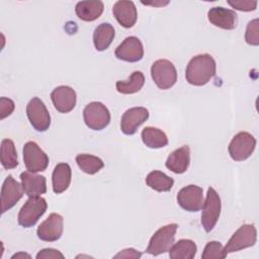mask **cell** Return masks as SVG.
I'll return each mask as SVG.
<instances>
[{"label":"cell","instance_id":"cell-1","mask_svg":"<svg viewBox=\"0 0 259 259\" xmlns=\"http://www.w3.org/2000/svg\"><path fill=\"white\" fill-rule=\"evenodd\" d=\"M215 72L217 65L212 56L200 54L189 61L185 70V78L193 86H203L214 77Z\"/></svg>","mask_w":259,"mask_h":259},{"label":"cell","instance_id":"cell-2","mask_svg":"<svg viewBox=\"0 0 259 259\" xmlns=\"http://www.w3.org/2000/svg\"><path fill=\"white\" fill-rule=\"evenodd\" d=\"M178 229L177 224H169L161 227L151 237L149 245L146 249V253L153 256L166 253L170 250L175 241V235Z\"/></svg>","mask_w":259,"mask_h":259},{"label":"cell","instance_id":"cell-3","mask_svg":"<svg viewBox=\"0 0 259 259\" xmlns=\"http://www.w3.org/2000/svg\"><path fill=\"white\" fill-rule=\"evenodd\" d=\"M47 208L48 203L44 197L29 196L18 212L17 222L23 228H31L42 217Z\"/></svg>","mask_w":259,"mask_h":259},{"label":"cell","instance_id":"cell-4","mask_svg":"<svg viewBox=\"0 0 259 259\" xmlns=\"http://www.w3.org/2000/svg\"><path fill=\"white\" fill-rule=\"evenodd\" d=\"M151 77L159 89L167 90L175 85L177 71L172 62L166 59H160L152 64Z\"/></svg>","mask_w":259,"mask_h":259},{"label":"cell","instance_id":"cell-5","mask_svg":"<svg viewBox=\"0 0 259 259\" xmlns=\"http://www.w3.org/2000/svg\"><path fill=\"white\" fill-rule=\"evenodd\" d=\"M201 208V225L204 231L208 233L215 227L222 209L221 197L212 187H208L206 197Z\"/></svg>","mask_w":259,"mask_h":259},{"label":"cell","instance_id":"cell-6","mask_svg":"<svg viewBox=\"0 0 259 259\" xmlns=\"http://www.w3.org/2000/svg\"><path fill=\"white\" fill-rule=\"evenodd\" d=\"M257 241V230L254 225H242L230 238L227 245L224 247L225 253L238 252L240 250L252 247Z\"/></svg>","mask_w":259,"mask_h":259},{"label":"cell","instance_id":"cell-7","mask_svg":"<svg viewBox=\"0 0 259 259\" xmlns=\"http://www.w3.org/2000/svg\"><path fill=\"white\" fill-rule=\"evenodd\" d=\"M85 124L93 131H101L110 122V112L108 108L99 101L88 103L83 110Z\"/></svg>","mask_w":259,"mask_h":259},{"label":"cell","instance_id":"cell-8","mask_svg":"<svg viewBox=\"0 0 259 259\" xmlns=\"http://www.w3.org/2000/svg\"><path fill=\"white\" fill-rule=\"evenodd\" d=\"M255 147L256 139L247 132H240L233 137L228 151L234 161H244L253 154Z\"/></svg>","mask_w":259,"mask_h":259},{"label":"cell","instance_id":"cell-9","mask_svg":"<svg viewBox=\"0 0 259 259\" xmlns=\"http://www.w3.org/2000/svg\"><path fill=\"white\" fill-rule=\"evenodd\" d=\"M26 114L32 127L37 132H46L51 125V115L45 103L38 97H32L26 105Z\"/></svg>","mask_w":259,"mask_h":259},{"label":"cell","instance_id":"cell-10","mask_svg":"<svg viewBox=\"0 0 259 259\" xmlns=\"http://www.w3.org/2000/svg\"><path fill=\"white\" fill-rule=\"evenodd\" d=\"M22 154L24 165L28 171L36 173L47 169L50 161L49 157L35 142L30 141L25 143Z\"/></svg>","mask_w":259,"mask_h":259},{"label":"cell","instance_id":"cell-11","mask_svg":"<svg viewBox=\"0 0 259 259\" xmlns=\"http://www.w3.org/2000/svg\"><path fill=\"white\" fill-rule=\"evenodd\" d=\"M178 204L186 211L195 212L201 209L203 204V190L200 186L190 184L181 188L177 193Z\"/></svg>","mask_w":259,"mask_h":259},{"label":"cell","instance_id":"cell-12","mask_svg":"<svg viewBox=\"0 0 259 259\" xmlns=\"http://www.w3.org/2000/svg\"><path fill=\"white\" fill-rule=\"evenodd\" d=\"M24 190L22 185L17 182L12 175H8L1 187V213H4L8 209L12 208L23 196Z\"/></svg>","mask_w":259,"mask_h":259},{"label":"cell","instance_id":"cell-13","mask_svg":"<svg viewBox=\"0 0 259 259\" xmlns=\"http://www.w3.org/2000/svg\"><path fill=\"white\" fill-rule=\"evenodd\" d=\"M64 230V219L61 214L52 212L36 230L37 237L45 242H55L58 241Z\"/></svg>","mask_w":259,"mask_h":259},{"label":"cell","instance_id":"cell-14","mask_svg":"<svg viewBox=\"0 0 259 259\" xmlns=\"http://www.w3.org/2000/svg\"><path fill=\"white\" fill-rule=\"evenodd\" d=\"M114 55L121 61L130 63L139 62L144 57V47L137 36H127L115 49Z\"/></svg>","mask_w":259,"mask_h":259},{"label":"cell","instance_id":"cell-15","mask_svg":"<svg viewBox=\"0 0 259 259\" xmlns=\"http://www.w3.org/2000/svg\"><path fill=\"white\" fill-rule=\"evenodd\" d=\"M148 118L149 110L146 107H132L123 112L120 119V130L124 135L132 136Z\"/></svg>","mask_w":259,"mask_h":259},{"label":"cell","instance_id":"cell-16","mask_svg":"<svg viewBox=\"0 0 259 259\" xmlns=\"http://www.w3.org/2000/svg\"><path fill=\"white\" fill-rule=\"evenodd\" d=\"M51 99L55 108L62 113L72 111L76 105L77 95L75 90L66 85L56 87L51 93Z\"/></svg>","mask_w":259,"mask_h":259},{"label":"cell","instance_id":"cell-17","mask_svg":"<svg viewBox=\"0 0 259 259\" xmlns=\"http://www.w3.org/2000/svg\"><path fill=\"white\" fill-rule=\"evenodd\" d=\"M208 21L220 28L232 30L238 24V15L232 9H227L222 6L211 7L207 12Z\"/></svg>","mask_w":259,"mask_h":259},{"label":"cell","instance_id":"cell-18","mask_svg":"<svg viewBox=\"0 0 259 259\" xmlns=\"http://www.w3.org/2000/svg\"><path fill=\"white\" fill-rule=\"evenodd\" d=\"M112 13L117 22L124 28L133 27L138 19V11L133 1H116L112 7Z\"/></svg>","mask_w":259,"mask_h":259},{"label":"cell","instance_id":"cell-19","mask_svg":"<svg viewBox=\"0 0 259 259\" xmlns=\"http://www.w3.org/2000/svg\"><path fill=\"white\" fill-rule=\"evenodd\" d=\"M20 180L27 196H40V194L47 192V179L42 175L27 170L20 174Z\"/></svg>","mask_w":259,"mask_h":259},{"label":"cell","instance_id":"cell-20","mask_svg":"<svg viewBox=\"0 0 259 259\" xmlns=\"http://www.w3.org/2000/svg\"><path fill=\"white\" fill-rule=\"evenodd\" d=\"M190 164V148L185 145L173 151L167 158L165 166L175 174L184 173Z\"/></svg>","mask_w":259,"mask_h":259},{"label":"cell","instance_id":"cell-21","mask_svg":"<svg viewBox=\"0 0 259 259\" xmlns=\"http://www.w3.org/2000/svg\"><path fill=\"white\" fill-rule=\"evenodd\" d=\"M72 170L69 164L59 163L55 166L52 174V186L53 191L56 194H60L68 189L71 183Z\"/></svg>","mask_w":259,"mask_h":259},{"label":"cell","instance_id":"cell-22","mask_svg":"<svg viewBox=\"0 0 259 259\" xmlns=\"http://www.w3.org/2000/svg\"><path fill=\"white\" fill-rule=\"evenodd\" d=\"M104 4L102 1H79L75 6L76 15L83 21H94L102 14Z\"/></svg>","mask_w":259,"mask_h":259},{"label":"cell","instance_id":"cell-23","mask_svg":"<svg viewBox=\"0 0 259 259\" xmlns=\"http://www.w3.org/2000/svg\"><path fill=\"white\" fill-rule=\"evenodd\" d=\"M115 36V31L110 23H100L93 32V44L98 52L105 51L111 45Z\"/></svg>","mask_w":259,"mask_h":259},{"label":"cell","instance_id":"cell-24","mask_svg":"<svg viewBox=\"0 0 259 259\" xmlns=\"http://www.w3.org/2000/svg\"><path fill=\"white\" fill-rule=\"evenodd\" d=\"M142 141L143 143L151 149H159L166 147L168 145V138L166 134L154 126H146L142 131Z\"/></svg>","mask_w":259,"mask_h":259},{"label":"cell","instance_id":"cell-25","mask_svg":"<svg viewBox=\"0 0 259 259\" xmlns=\"http://www.w3.org/2000/svg\"><path fill=\"white\" fill-rule=\"evenodd\" d=\"M197 246L189 239H181L174 243L169 250V257L172 259H192L196 255Z\"/></svg>","mask_w":259,"mask_h":259},{"label":"cell","instance_id":"cell-26","mask_svg":"<svg viewBox=\"0 0 259 259\" xmlns=\"http://www.w3.org/2000/svg\"><path fill=\"white\" fill-rule=\"evenodd\" d=\"M146 184L153 190L158 192H167L170 191L174 180L170 176L166 175L164 172L159 170L151 171L146 177Z\"/></svg>","mask_w":259,"mask_h":259},{"label":"cell","instance_id":"cell-27","mask_svg":"<svg viewBox=\"0 0 259 259\" xmlns=\"http://www.w3.org/2000/svg\"><path fill=\"white\" fill-rule=\"evenodd\" d=\"M145 84V76L141 71H135L123 81H117L115 84L117 92L121 94H134L139 92Z\"/></svg>","mask_w":259,"mask_h":259},{"label":"cell","instance_id":"cell-28","mask_svg":"<svg viewBox=\"0 0 259 259\" xmlns=\"http://www.w3.org/2000/svg\"><path fill=\"white\" fill-rule=\"evenodd\" d=\"M1 164L4 169H13L18 165L15 145L10 139H3L1 142Z\"/></svg>","mask_w":259,"mask_h":259},{"label":"cell","instance_id":"cell-29","mask_svg":"<svg viewBox=\"0 0 259 259\" xmlns=\"http://www.w3.org/2000/svg\"><path fill=\"white\" fill-rule=\"evenodd\" d=\"M75 160L78 167L84 173L89 175H93L97 173L104 166L103 161L99 157L93 156L90 154H79L76 156Z\"/></svg>","mask_w":259,"mask_h":259},{"label":"cell","instance_id":"cell-30","mask_svg":"<svg viewBox=\"0 0 259 259\" xmlns=\"http://www.w3.org/2000/svg\"><path fill=\"white\" fill-rule=\"evenodd\" d=\"M227 254L224 251L223 245L218 241L208 242L201 254L202 259H222L226 258Z\"/></svg>","mask_w":259,"mask_h":259},{"label":"cell","instance_id":"cell-31","mask_svg":"<svg viewBox=\"0 0 259 259\" xmlns=\"http://www.w3.org/2000/svg\"><path fill=\"white\" fill-rule=\"evenodd\" d=\"M245 40L250 46H258L259 45V20L255 18L247 24Z\"/></svg>","mask_w":259,"mask_h":259},{"label":"cell","instance_id":"cell-32","mask_svg":"<svg viewBox=\"0 0 259 259\" xmlns=\"http://www.w3.org/2000/svg\"><path fill=\"white\" fill-rule=\"evenodd\" d=\"M228 4L239 11H254L257 8V1H252V0H235V1H228Z\"/></svg>","mask_w":259,"mask_h":259},{"label":"cell","instance_id":"cell-33","mask_svg":"<svg viewBox=\"0 0 259 259\" xmlns=\"http://www.w3.org/2000/svg\"><path fill=\"white\" fill-rule=\"evenodd\" d=\"M15 108L14 101L7 97L0 98V118L4 119L5 117L9 116Z\"/></svg>","mask_w":259,"mask_h":259},{"label":"cell","instance_id":"cell-34","mask_svg":"<svg viewBox=\"0 0 259 259\" xmlns=\"http://www.w3.org/2000/svg\"><path fill=\"white\" fill-rule=\"evenodd\" d=\"M58 258L63 259V258H65V256L59 250L53 249V248L41 249L36 254V259H58Z\"/></svg>","mask_w":259,"mask_h":259},{"label":"cell","instance_id":"cell-35","mask_svg":"<svg viewBox=\"0 0 259 259\" xmlns=\"http://www.w3.org/2000/svg\"><path fill=\"white\" fill-rule=\"evenodd\" d=\"M142 256V253L137 251L134 248H126L121 251H119L116 255L113 256V258H140Z\"/></svg>","mask_w":259,"mask_h":259},{"label":"cell","instance_id":"cell-36","mask_svg":"<svg viewBox=\"0 0 259 259\" xmlns=\"http://www.w3.org/2000/svg\"><path fill=\"white\" fill-rule=\"evenodd\" d=\"M142 4L144 5H148V6H156V7H161V6H165L167 4H169V1H158V2H142Z\"/></svg>","mask_w":259,"mask_h":259},{"label":"cell","instance_id":"cell-37","mask_svg":"<svg viewBox=\"0 0 259 259\" xmlns=\"http://www.w3.org/2000/svg\"><path fill=\"white\" fill-rule=\"evenodd\" d=\"M23 258H30V255L27 253H24V252H19V253L12 255V257H11V259H23Z\"/></svg>","mask_w":259,"mask_h":259}]
</instances>
